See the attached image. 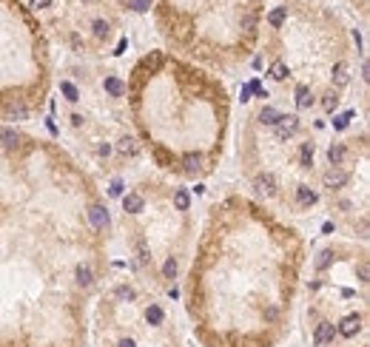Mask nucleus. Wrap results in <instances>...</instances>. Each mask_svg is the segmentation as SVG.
Here are the masks:
<instances>
[{
  "instance_id": "1",
  "label": "nucleus",
  "mask_w": 370,
  "mask_h": 347,
  "mask_svg": "<svg viewBox=\"0 0 370 347\" xmlns=\"http://www.w3.org/2000/svg\"><path fill=\"white\" fill-rule=\"evenodd\" d=\"M305 245L242 196L208 213L188 273L185 311L202 347H279L290 333Z\"/></svg>"
},
{
  "instance_id": "2",
  "label": "nucleus",
  "mask_w": 370,
  "mask_h": 347,
  "mask_svg": "<svg viewBox=\"0 0 370 347\" xmlns=\"http://www.w3.org/2000/svg\"><path fill=\"white\" fill-rule=\"evenodd\" d=\"M131 114L154 162L179 177H205L222 157L228 94L219 80L162 51L131 71Z\"/></svg>"
},
{
  "instance_id": "3",
  "label": "nucleus",
  "mask_w": 370,
  "mask_h": 347,
  "mask_svg": "<svg viewBox=\"0 0 370 347\" xmlns=\"http://www.w3.org/2000/svg\"><path fill=\"white\" fill-rule=\"evenodd\" d=\"M336 339V324L333 322H319L313 324V344H330V341Z\"/></svg>"
},
{
  "instance_id": "4",
  "label": "nucleus",
  "mask_w": 370,
  "mask_h": 347,
  "mask_svg": "<svg viewBox=\"0 0 370 347\" xmlns=\"http://www.w3.org/2000/svg\"><path fill=\"white\" fill-rule=\"evenodd\" d=\"M293 196H296V205L299 208H310V205H316V199H319L316 188H310V185H296Z\"/></svg>"
},
{
  "instance_id": "5",
  "label": "nucleus",
  "mask_w": 370,
  "mask_h": 347,
  "mask_svg": "<svg viewBox=\"0 0 370 347\" xmlns=\"http://www.w3.org/2000/svg\"><path fill=\"white\" fill-rule=\"evenodd\" d=\"M345 182H347V174H345V171H339V168H330V171L325 174V185H327V188H336V191H339Z\"/></svg>"
},
{
  "instance_id": "6",
  "label": "nucleus",
  "mask_w": 370,
  "mask_h": 347,
  "mask_svg": "<svg viewBox=\"0 0 370 347\" xmlns=\"http://www.w3.org/2000/svg\"><path fill=\"white\" fill-rule=\"evenodd\" d=\"M313 142H302V145H299V165H302V168H313Z\"/></svg>"
},
{
  "instance_id": "7",
  "label": "nucleus",
  "mask_w": 370,
  "mask_h": 347,
  "mask_svg": "<svg viewBox=\"0 0 370 347\" xmlns=\"http://www.w3.org/2000/svg\"><path fill=\"white\" fill-rule=\"evenodd\" d=\"M296 105H299V108H310V105H313V92H310L308 85H299V88H296Z\"/></svg>"
},
{
  "instance_id": "8",
  "label": "nucleus",
  "mask_w": 370,
  "mask_h": 347,
  "mask_svg": "<svg viewBox=\"0 0 370 347\" xmlns=\"http://www.w3.org/2000/svg\"><path fill=\"white\" fill-rule=\"evenodd\" d=\"M123 208H125V211H131V213H140L142 208H145V199H142L140 194H128L123 199Z\"/></svg>"
},
{
  "instance_id": "9",
  "label": "nucleus",
  "mask_w": 370,
  "mask_h": 347,
  "mask_svg": "<svg viewBox=\"0 0 370 347\" xmlns=\"http://www.w3.org/2000/svg\"><path fill=\"white\" fill-rule=\"evenodd\" d=\"M327 159H330V165H333V168H339V165H342V159H345V145H342V142L330 145V148H327Z\"/></svg>"
},
{
  "instance_id": "10",
  "label": "nucleus",
  "mask_w": 370,
  "mask_h": 347,
  "mask_svg": "<svg viewBox=\"0 0 370 347\" xmlns=\"http://www.w3.org/2000/svg\"><path fill=\"white\" fill-rule=\"evenodd\" d=\"M285 17H288V9H285V6H279V9H273V12L268 14V23H271L273 29H279V26L285 23Z\"/></svg>"
},
{
  "instance_id": "11",
  "label": "nucleus",
  "mask_w": 370,
  "mask_h": 347,
  "mask_svg": "<svg viewBox=\"0 0 370 347\" xmlns=\"http://www.w3.org/2000/svg\"><path fill=\"white\" fill-rule=\"evenodd\" d=\"M105 92H111L114 97H123V94H125V85L120 83L117 77H108V80H105Z\"/></svg>"
},
{
  "instance_id": "12",
  "label": "nucleus",
  "mask_w": 370,
  "mask_h": 347,
  "mask_svg": "<svg viewBox=\"0 0 370 347\" xmlns=\"http://www.w3.org/2000/svg\"><path fill=\"white\" fill-rule=\"evenodd\" d=\"M271 77L273 80H285L288 77V66H285V63H273L271 66Z\"/></svg>"
},
{
  "instance_id": "13",
  "label": "nucleus",
  "mask_w": 370,
  "mask_h": 347,
  "mask_svg": "<svg viewBox=\"0 0 370 347\" xmlns=\"http://www.w3.org/2000/svg\"><path fill=\"white\" fill-rule=\"evenodd\" d=\"M174 202H177L179 211H188V205H191V199H188V194H185V191H177V194H174Z\"/></svg>"
},
{
  "instance_id": "14",
  "label": "nucleus",
  "mask_w": 370,
  "mask_h": 347,
  "mask_svg": "<svg viewBox=\"0 0 370 347\" xmlns=\"http://www.w3.org/2000/svg\"><path fill=\"white\" fill-rule=\"evenodd\" d=\"M60 88H63V94H66L71 103H74V100H80V94H77V88H74L71 83H60Z\"/></svg>"
},
{
  "instance_id": "15",
  "label": "nucleus",
  "mask_w": 370,
  "mask_h": 347,
  "mask_svg": "<svg viewBox=\"0 0 370 347\" xmlns=\"http://www.w3.org/2000/svg\"><path fill=\"white\" fill-rule=\"evenodd\" d=\"M94 34H97L100 40L108 37V23H105V20H97V23H94Z\"/></svg>"
},
{
  "instance_id": "16",
  "label": "nucleus",
  "mask_w": 370,
  "mask_h": 347,
  "mask_svg": "<svg viewBox=\"0 0 370 347\" xmlns=\"http://www.w3.org/2000/svg\"><path fill=\"white\" fill-rule=\"evenodd\" d=\"M31 6H37V9H49V6H51V0H31Z\"/></svg>"
}]
</instances>
